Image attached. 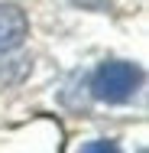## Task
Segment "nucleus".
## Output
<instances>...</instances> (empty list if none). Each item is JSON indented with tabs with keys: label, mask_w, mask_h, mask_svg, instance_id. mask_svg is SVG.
<instances>
[{
	"label": "nucleus",
	"mask_w": 149,
	"mask_h": 153,
	"mask_svg": "<svg viewBox=\"0 0 149 153\" xmlns=\"http://www.w3.org/2000/svg\"><path fill=\"white\" fill-rule=\"evenodd\" d=\"M139 82H143V72L133 62H104L91 78V91H94L97 101L123 104L126 98H133Z\"/></svg>",
	"instance_id": "obj_1"
},
{
	"label": "nucleus",
	"mask_w": 149,
	"mask_h": 153,
	"mask_svg": "<svg viewBox=\"0 0 149 153\" xmlns=\"http://www.w3.org/2000/svg\"><path fill=\"white\" fill-rule=\"evenodd\" d=\"M26 33H29L26 13L20 7H13V3H0V56L20 49Z\"/></svg>",
	"instance_id": "obj_2"
},
{
	"label": "nucleus",
	"mask_w": 149,
	"mask_h": 153,
	"mask_svg": "<svg viewBox=\"0 0 149 153\" xmlns=\"http://www.w3.org/2000/svg\"><path fill=\"white\" fill-rule=\"evenodd\" d=\"M81 153H120V147L114 140H91L81 147Z\"/></svg>",
	"instance_id": "obj_3"
},
{
	"label": "nucleus",
	"mask_w": 149,
	"mask_h": 153,
	"mask_svg": "<svg viewBox=\"0 0 149 153\" xmlns=\"http://www.w3.org/2000/svg\"><path fill=\"white\" fill-rule=\"evenodd\" d=\"M75 7H81V10H107L110 7V0H71Z\"/></svg>",
	"instance_id": "obj_4"
}]
</instances>
